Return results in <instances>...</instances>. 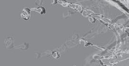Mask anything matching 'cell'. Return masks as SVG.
<instances>
[{
  "mask_svg": "<svg viewBox=\"0 0 129 66\" xmlns=\"http://www.w3.org/2000/svg\"><path fill=\"white\" fill-rule=\"evenodd\" d=\"M22 18L26 20H28L30 17V10L27 8H24L21 14Z\"/></svg>",
  "mask_w": 129,
  "mask_h": 66,
  "instance_id": "obj_1",
  "label": "cell"
},
{
  "mask_svg": "<svg viewBox=\"0 0 129 66\" xmlns=\"http://www.w3.org/2000/svg\"><path fill=\"white\" fill-rule=\"evenodd\" d=\"M34 10L37 12L39 13L40 14H44L45 13V9L42 7H40L39 8H36L34 9Z\"/></svg>",
  "mask_w": 129,
  "mask_h": 66,
  "instance_id": "obj_2",
  "label": "cell"
}]
</instances>
